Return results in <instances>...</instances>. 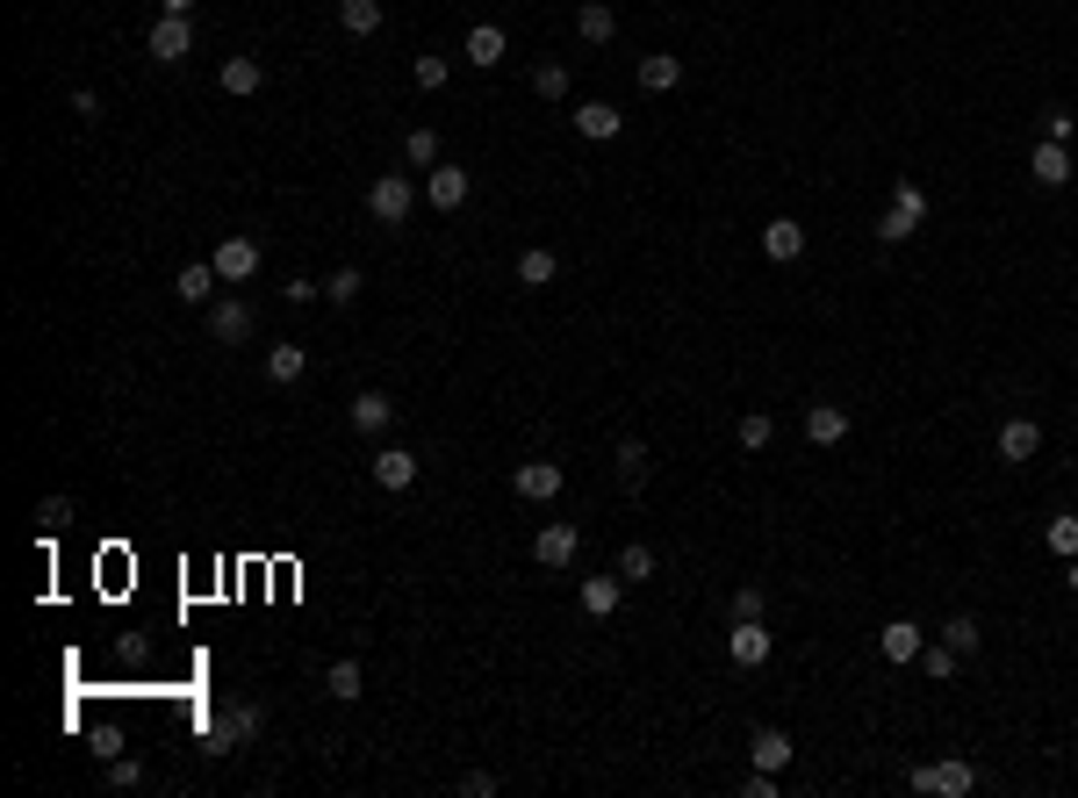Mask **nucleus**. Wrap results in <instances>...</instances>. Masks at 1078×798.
Instances as JSON below:
<instances>
[{
    "mask_svg": "<svg viewBox=\"0 0 1078 798\" xmlns=\"http://www.w3.org/2000/svg\"><path fill=\"white\" fill-rule=\"evenodd\" d=\"M907 784H913V791H927V798H963V791H978V770L963 763V755H949V763L907 770Z\"/></svg>",
    "mask_w": 1078,
    "mask_h": 798,
    "instance_id": "f257e3e1",
    "label": "nucleus"
},
{
    "mask_svg": "<svg viewBox=\"0 0 1078 798\" xmlns=\"http://www.w3.org/2000/svg\"><path fill=\"white\" fill-rule=\"evenodd\" d=\"M367 209H375V224H403V216H411V209H417V188H411V180H403V174H381L375 180V188H367Z\"/></svg>",
    "mask_w": 1078,
    "mask_h": 798,
    "instance_id": "f03ea898",
    "label": "nucleus"
},
{
    "mask_svg": "<svg viewBox=\"0 0 1078 798\" xmlns=\"http://www.w3.org/2000/svg\"><path fill=\"white\" fill-rule=\"evenodd\" d=\"M209 338H216V346H245V338H252V302L216 296L209 302Z\"/></svg>",
    "mask_w": 1078,
    "mask_h": 798,
    "instance_id": "7ed1b4c3",
    "label": "nucleus"
},
{
    "mask_svg": "<svg viewBox=\"0 0 1078 798\" xmlns=\"http://www.w3.org/2000/svg\"><path fill=\"white\" fill-rule=\"evenodd\" d=\"M576 555H582V533H576L568 519L540 525V539H532V561H540V569H568Z\"/></svg>",
    "mask_w": 1078,
    "mask_h": 798,
    "instance_id": "20e7f679",
    "label": "nucleus"
},
{
    "mask_svg": "<svg viewBox=\"0 0 1078 798\" xmlns=\"http://www.w3.org/2000/svg\"><path fill=\"white\" fill-rule=\"evenodd\" d=\"M467 188H475V180H467L461 166H453V158H439V166H431V174H425V202L439 209V216H453V209L467 202Z\"/></svg>",
    "mask_w": 1078,
    "mask_h": 798,
    "instance_id": "39448f33",
    "label": "nucleus"
},
{
    "mask_svg": "<svg viewBox=\"0 0 1078 798\" xmlns=\"http://www.w3.org/2000/svg\"><path fill=\"white\" fill-rule=\"evenodd\" d=\"M188 51H194V22L188 15H158L152 22V58L158 65H180Z\"/></svg>",
    "mask_w": 1078,
    "mask_h": 798,
    "instance_id": "423d86ee",
    "label": "nucleus"
},
{
    "mask_svg": "<svg viewBox=\"0 0 1078 798\" xmlns=\"http://www.w3.org/2000/svg\"><path fill=\"white\" fill-rule=\"evenodd\" d=\"M726 655H734V669H762V662H770V633H762V619H734Z\"/></svg>",
    "mask_w": 1078,
    "mask_h": 798,
    "instance_id": "0eeeda50",
    "label": "nucleus"
},
{
    "mask_svg": "<svg viewBox=\"0 0 1078 798\" xmlns=\"http://www.w3.org/2000/svg\"><path fill=\"white\" fill-rule=\"evenodd\" d=\"M511 489L525 503H554V497H561V461H525V468L511 475Z\"/></svg>",
    "mask_w": 1078,
    "mask_h": 798,
    "instance_id": "6e6552de",
    "label": "nucleus"
},
{
    "mask_svg": "<svg viewBox=\"0 0 1078 798\" xmlns=\"http://www.w3.org/2000/svg\"><path fill=\"white\" fill-rule=\"evenodd\" d=\"M367 475H375V489H389V497H395V489H411V483H417V453L381 446L375 461H367Z\"/></svg>",
    "mask_w": 1078,
    "mask_h": 798,
    "instance_id": "1a4fd4ad",
    "label": "nucleus"
},
{
    "mask_svg": "<svg viewBox=\"0 0 1078 798\" xmlns=\"http://www.w3.org/2000/svg\"><path fill=\"white\" fill-rule=\"evenodd\" d=\"M345 417H353V432H389L395 403H389V389H359V396L345 403Z\"/></svg>",
    "mask_w": 1078,
    "mask_h": 798,
    "instance_id": "9d476101",
    "label": "nucleus"
},
{
    "mask_svg": "<svg viewBox=\"0 0 1078 798\" xmlns=\"http://www.w3.org/2000/svg\"><path fill=\"white\" fill-rule=\"evenodd\" d=\"M762 252H770L777 266H791L805 252V224L798 216H770V224H762Z\"/></svg>",
    "mask_w": 1078,
    "mask_h": 798,
    "instance_id": "9b49d317",
    "label": "nucleus"
},
{
    "mask_svg": "<svg viewBox=\"0 0 1078 798\" xmlns=\"http://www.w3.org/2000/svg\"><path fill=\"white\" fill-rule=\"evenodd\" d=\"M1043 453V425L1035 417H1007L999 425V461H1035Z\"/></svg>",
    "mask_w": 1078,
    "mask_h": 798,
    "instance_id": "f8f14e48",
    "label": "nucleus"
},
{
    "mask_svg": "<svg viewBox=\"0 0 1078 798\" xmlns=\"http://www.w3.org/2000/svg\"><path fill=\"white\" fill-rule=\"evenodd\" d=\"M1028 174H1035V188H1064V180H1071V144H1035V152H1028Z\"/></svg>",
    "mask_w": 1078,
    "mask_h": 798,
    "instance_id": "ddd939ff",
    "label": "nucleus"
},
{
    "mask_svg": "<svg viewBox=\"0 0 1078 798\" xmlns=\"http://www.w3.org/2000/svg\"><path fill=\"white\" fill-rule=\"evenodd\" d=\"M216 266H209V260H194V266H180V274H173V296H180V302H194V310H209V302H216Z\"/></svg>",
    "mask_w": 1078,
    "mask_h": 798,
    "instance_id": "4468645a",
    "label": "nucleus"
},
{
    "mask_svg": "<svg viewBox=\"0 0 1078 798\" xmlns=\"http://www.w3.org/2000/svg\"><path fill=\"white\" fill-rule=\"evenodd\" d=\"M877 647H885V662H899V669H907V662H921V647H927V633L913 619H891L885 633H877Z\"/></svg>",
    "mask_w": 1078,
    "mask_h": 798,
    "instance_id": "2eb2a0df",
    "label": "nucleus"
},
{
    "mask_svg": "<svg viewBox=\"0 0 1078 798\" xmlns=\"http://www.w3.org/2000/svg\"><path fill=\"white\" fill-rule=\"evenodd\" d=\"M209 266H216L223 281H252V274H259V245H252V238H223Z\"/></svg>",
    "mask_w": 1078,
    "mask_h": 798,
    "instance_id": "dca6fc26",
    "label": "nucleus"
},
{
    "mask_svg": "<svg viewBox=\"0 0 1078 798\" xmlns=\"http://www.w3.org/2000/svg\"><path fill=\"white\" fill-rule=\"evenodd\" d=\"M805 439H813V446H841V439H849V410H841V403H813V410H805Z\"/></svg>",
    "mask_w": 1078,
    "mask_h": 798,
    "instance_id": "f3484780",
    "label": "nucleus"
},
{
    "mask_svg": "<svg viewBox=\"0 0 1078 798\" xmlns=\"http://www.w3.org/2000/svg\"><path fill=\"white\" fill-rule=\"evenodd\" d=\"M640 87H648V94H676V87H684V58L648 51V58H640Z\"/></svg>",
    "mask_w": 1078,
    "mask_h": 798,
    "instance_id": "a211bd4d",
    "label": "nucleus"
},
{
    "mask_svg": "<svg viewBox=\"0 0 1078 798\" xmlns=\"http://www.w3.org/2000/svg\"><path fill=\"white\" fill-rule=\"evenodd\" d=\"M618 122H626V116H618L612 102H582V108H576V130H582L590 144H612V138H618Z\"/></svg>",
    "mask_w": 1078,
    "mask_h": 798,
    "instance_id": "6ab92c4d",
    "label": "nucleus"
},
{
    "mask_svg": "<svg viewBox=\"0 0 1078 798\" xmlns=\"http://www.w3.org/2000/svg\"><path fill=\"white\" fill-rule=\"evenodd\" d=\"M748 755H755V770H784L791 763V734L784 727H755L748 734Z\"/></svg>",
    "mask_w": 1078,
    "mask_h": 798,
    "instance_id": "aec40b11",
    "label": "nucleus"
},
{
    "mask_svg": "<svg viewBox=\"0 0 1078 798\" xmlns=\"http://www.w3.org/2000/svg\"><path fill=\"white\" fill-rule=\"evenodd\" d=\"M576 29H582V44H612V36H618L612 0H582V8H576Z\"/></svg>",
    "mask_w": 1078,
    "mask_h": 798,
    "instance_id": "412c9836",
    "label": "nucleus"
},
{
    "mask_svg": "<svg viewBox=\"0 0 1078 798\" xmlns=\"http://www.w3.org/2000/svg\"><path fill=\"white\" fill-rule=\"evenodd\" d=\"M467 65H504V22H475L467 29Z\"/></svg>",
    "mask_w": 1078,
    "mask_h": 798,
    "instance_id": "4be33fe9",
    "label": "nucleus"
},
{
    "mask_svg": "<svg viewBox=\"0 0 1078 798\" xmlns=\"http://www.w3.org/2000/svg\"><path fill=\"white\" fill-rule=\"evenodd\" d=\"M618 591H626V583H618V569H612V575H590V583H582V611H590V619H612V611H618Z\"/></svg>",
    "mask_w": 1078,
    "mask_h": 798,
    "instance_id": "5701e85b",
    "label": "nucleus"
},
{
    "mask_svg": "<svg viewBox=\"0 0 1078 798\" xmlns=\"http://www.w3.org/2000/svg\"><path fill=\"white\" fill-rule=\"evenodd\" d=\"M216 80H223V94H238V102H245V94H259L266 65H259V58H223V72H216Z\"/></svg>",
    "mask_w": 1078,
    "mask_h": 798,
    "instance_id": "b1692460",
    "label": "nucleus"
},
{
    "mask_svg": "<svg viewBox=\"0 0 1078 798\" xmlns=\"http://www.w3.org/2000/svg\"><path fill=\"white\" fill-rule=\"evenodd\" d=\"M381 15H389L381 0H339V29H345V36H375Z\"/></svg>",
    "mask_w": 1078,
    "mask_h": 798,
    "instance_id": "393cba45",
    "label": "nucleus"
},
{
    "mask_svg": "<svg viewBox=\"0 0 1078 798\" xmlns=\"http://www.w3.org/2000/svg\"><path fill=\"white\" fill-rule=\"evenodd\" d=\"M303 367H309L303 346H274V353H266V382H274V389H295V382H303Z\"/></svg>",
    "mask_w": 1078,
    "mask_h": 798,
    "instance_id": "a878e982",
    "label": "nucleus"
},
{
    "mask_svg": "<svg viewBox=\"0 0 1078 798\" xmlns=\"http://www.w3.org/2000/svg\"><path fill=\"white\" fill-rule=\"evenodd\" d=\"M554 274H561V260H554L547 245H532V252H518V288H547Z\"/></svg>",
    "mask_w": 1078,
    "mask_h": 798,
    "instance_id": "bb28decb",
    "label": "nucleus"
},
{
    "mask_svg": "<svg viewBox=\"0 0 1078 798\" xmlns=\"http://www.w3.org/2000/svg\"><path fill=\"white\" fill-rule=\"evenodd\" d=\"M568 87H576V80H568L561 58H540V65H532V94H540V102H568Z\"/></svg>",
    "mask_w": 1078,
    "mask_h": 798,
    "instance_id": "cd10ccee",
    "label": "nucleus"
},
{
    "mask_svg": "<svg viewBox=\"0 0 1078 798\" xmlns=\"http://www.w3.org/2000/svg\"><path fill=\"white\" fill-rule=\"evenodd\" d=\"M324 691L339 698V705H353V698L367 691V677H359V662H331V669H324Z\"/></svg>",
    "mask_w": 1078,
    "mask_h": 798,
    "instance_id": "c85d7f7f",
    "label": "nucleus"
},
{
    "mask_svg": "<svg viewBox=\"0 0 1078 798\" xmlns=\"http://www.w3.org/2000/svg\"><path fill=\"white\" fill-rule=\"evenodd\" d=\"M648 468H654V461H648V446H640V439H618V483H626V489H640V483H648Z\"/></svg>",
    "mask_w": 1078,
    "mask_h": 798,
    "instance_id": "c756f323",
    "label": "nucleus"
},
{
    "mask_svg": "<svg viewBox=\"0 0 1078 798\" xmlns=\"http://www.w3.org/2000/svg\"><path fill=\"white\" fill-rule=\"evenodd\" d=\"M1043 539H1050V555L1057 561H1071L1078 555V511H1057V519L1043 525Z\"/></svg>",
    "mask_w": 1078,
    "mask_h": 798,
    "instance_id": "7c9ffc66",
    "label": "nucleus"
},
{
    "mask_svg": "<svg viewBox=\"0 0 1078 798\" xmlns=\"http://www.w3.org/2000/svg\"><path fill=\"white\" fill-rule=\"evenodd\" d=\"M734 439H741V453H762V446H770V439H777L770 410H748V417H741V425H734Z\"/></svg>",
    "mask_w": 1078,
    "mask_h": 798,
    "instance_id": "2f4dec72",
    "label": "nucleus"
},
{
    "mask_svg": "<svg viewBox=\"0 0 1078 798\" xmlns=\"http://www.w3.org/2000/svg\"><path fill=\"white\" fill-rule=\"evenodd\" d=\"M941 641H949V647H957L963 662H971V655H978V619H971V611H957V619H941Z\"/></svg>",
    "mask_w": 1078,
    "mask_h": 798,
    "instance_id": "473e14b6",
    "label": "nucleus"
},
{
    "mask_svg": "<svg viewBox=\"0 0 1078 798\" xmlns=\"http://www.w3.org/2000/svg\"><path fill=\"white\" fill-rule=\"evenodd\" d=\"M957 647H949V641H935V647H921V669H927V677H935V683H949V677H957Z\"/></svg>",
    "mask_w": 1078,
    "mask_h": 798,
    "instance_id": "72a5a7b5",
    "label": "nucleus"
},
{
    "mask_svg": "<svg viewBox=\"0 0 1078 798\" xmlns=\"http://www.w3.org/2000/svg\"><path fill=\"white\" fill-rule=\"evenodd\" d=\"M648 575H654V547H640V539H633V547L618 555V583H648Z\"/></svg>",
    "mask_w": 1078,
    "mask_h": 798,
    "instance_id": "f704fd0d",
    "label": "nucleus"
},
{
    "mask_svg": "<svg viewBox=\"0 0 1078 798\" xmlns=\"http://www.w3.org/2000/svg\"><path fill=\"white\" fill-rule=\"evenodd\" d=\"M403 158H411V166H439V130H411V138H403Z\"/></svg>",
    "mask_w": 1078,
    "mask_h": 798,
    "instance_id": "c9c22d12",
    "label": "nucleus"
},
{
    "mask_svg": "<svg viewBox=\"0 0 1078 798\" xmlns=\"http://www.w3.org/2000/svg\"><path fill=\"white\" fill-rule=\"evenodd\" d=\"M359 288H367V274H359V266H339V274L324 281V296L339 302V310H345V302H359Z\"/></svg>",
    "mask_w": 1078,
    "mask_h": 798,
    "instance_id": "e433bc0d",
    "label": "nucleus"
},
{
    "mask_svg": "<svg viewBox=\"0 0 1078 798\" xmlns=\"http://www.w3.org/2000/svg\"><path fill=\"white\" fill-rule=\"evenodd\" d=\"M1043 138H1050V144H1071V138H1078V116H1071L1064 102H1050V108H1043Z\"/></svg>",
    "mask_w": 1078,
    "mask_h": 798,
    "instance_id": "4c0bfd02",
    "label": "nucleus"
},
{
    "mask_svg": "<svg viewBox=\"0 0 1078 798\" xmlns=\"http://www.w3.org/2000/svg\"><path fill=\"white\" fill-rule=\"evenodd\" d=\"M913 230H921V224H913L907 209H885V216H877V245H907Z\"/></svg>",
    "mask_w": 1078,
    "mask_h": 798,
    "instance_id": "58836bf2",
    "label": "nucleus"
},
{
    "mask_svg": "<svg viewBox=\"0 0 1078 798\" xmlns=\"http://www.w3.org/2000/svg\"><path fill=\"white\" fill-rule=\"evenodd\" d=\"M891 209H907L913 224H927V188L921 180H899V188H891Z\"/></svg>",
    "mask_w": 1078,
    "mask_h": 798,
    "instance_id": "ea45409f",
    "label": "nucleus"
},
{
    "mask_svg": "<svg viewBox=\"0 0 1078 798\" xmlns=\"http://www.w3.org/2000/svg\"><path fill=\"white\" fill-rule=\"evenodd\" d=\"M238 741H245V727L230 719V712H223V719H209V755H230Z\"/></svg>",
    "mask_w": 1078,
    "mask_h": 798,
    "instance_id": "a19ab883",
    "label": "nucleus"
},
{
    "mask_svg": "<svg viewBox=\"0 0 1078 798\" xmlns=\"http://www.w3.org/2000/svg\"><path fill=\"white\" fill-rule=\"evenodd\" d=\"M36 519H44V533H66L72 525V497H44L36 503Z\"/></svg>",
    "mask_w": 1078,
    "mask_h": 798,
    "instance_id": "79ce46f5",
    "label": "nucleus"
},
{
    "mask_svg": "<svg viewBox=\"0 0 1078 798\" xmlns=\"http://www.w3.org/2000/svg\"><path fill=\"white\" fill-rule=\"evenodd\" d=\"M411 80H417L425 94H439V87H446V58H417V65H411Z\"/></svg>",
    "mask_w": 1078,
    "mask_h": 798,
    "instance_id": "37998d69",
    "label": "nucleus"
},
{
    "mask_svg": "<svg viewBox=\"0 0 1078 798\" xmlns=\"http://www.w3.org/2000/svg\"><path fill=\"white\" fill-rule=\"evenodd\" d=\"M726 619H762V591H755V583H741L734 605H726Z\"/></svg>",
    "mask_w": 1078,
    "mask_h": 798,
    "instance_id": "c03bdc74",
    "label": "nucleus"
},
{
    "mask_svg": "<svg viewBox=\"0 0 1078 798\" xmlns=\"http://www.w3.org/2000/svg\"><path fill=\"white\" fill-rule=\"evenodd\" d=\"M108 784H116V791H138V784H144V763L116 755V763H108Z\"/></svg>",
    "mask_w": 1078,
    "mask_h": 798,
    "instance_id": "a18cd8bd",
    "label": "nucleus"
},
{
    "mask_svg": "<svg viewBox=\"0 0 1078 798\" xmlns=\"http://www.w3.org/2000/svg\"><path fill=\"white\" fill-rule=\"evenodd\" d=\"M504 791V777H489V770H467L461 777V798H497Z\"/></svg>",
    "mask_w": 1078,
    "mask_h": 798,
    "instance_id": "49530a36",
    "label": "nucleus"
},
{
    "mask_svg": "<svg viewBox=\"0 0 1078 798\" xmlns=\"http://www.w3.org/2000/svg\"><path fill=\"white\" fill-rule=\"evenodd\" d=\"M94 755H102V763H116V755H122V734L102 727V734H94Z\"/></svg>",
    "mask_w": 1078,
    "mask_h": 798,
    "instance_id": "de8ad7c7",
    "label": "nucleus"
},
{
    "mask_svg": "<svg viewBox=\"0 0 1078 798\" xmlns=\"http://www.w3.org/2000/svg\"><path fill=\"white\" fill-rule=\"evenodd\" d=\"M741 791H748V798H777V770H755V777L741 784Z\"/></svg>",
    "mask_w": 1078,
    "mask_h": 798,
    "instance_id": "09e8293b",
    "label": "nucleus"
},
{
    "mask_svg": "<svg viewBox=\"0 0 1078 798\" xmlns=\"http://www.w3.org/2000/svg\"><path fill=\"white\" fill-rule=\"evenodd\" d=\"M281 296H288V302H317V296H324V281H288Z\"/></svg>",
    "mask_w": 1078,
    "mask_h": 798,
    "instance_id": "8fccbe9b",
    "label": "nucleus"
},
{
    "mask_svg": "<svg viewBox=\"0 0 1078 798\" xmlns=\"http://www.w3.org/2000/svg\"><path fill=\"white\" fill-rule=\"evenodd\" d=\"M72 108H80L86 122H102V94H94V87H80V94H72Z\"/></svg>",
    "mask_w": 1078,
    "mask_h": 798,
    "instance_id": "3c124183",
    "label": "nucleus"
},
{
    "mask_svg": "<svg viewBox=\"0 0 1078 798\" xmlns=\"http://www.w3.org/2000/svg\"><path fill=\"white\" fill-rule=\"evenodd\" d=\"M158 15H194V0H158Z\"/></svg>",
    "mask_w": 1078,
    "mask_h": 798,
    "instance_id": "603ef678",
    "label": "nucleus"
},
{
    "mask_svg": "<svg viewBox=\"0 0 1078 798\" xmlns=\"http://www.w3.org/2000/svg\"><path fill=\"white\" fill-rule=\"evenodd\" d=\"M1064 591H1071V597H1078V555H1071V561H1064Z\"/></svg>",
    "mask_w": 1078,
    "mask_h": 798,
    "instance_id": "864d4df0",
    "label": "nucleus"
}]
</instances>
